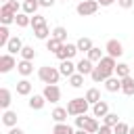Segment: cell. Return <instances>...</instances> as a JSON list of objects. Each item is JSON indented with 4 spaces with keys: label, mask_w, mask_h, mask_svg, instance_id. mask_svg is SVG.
<instances>
[{
    "label": "cell",
    "mask_w": 134,
    "mask_h": 134,
    "mask_svg": "<svg viewBox=\"0 0 134 134\" xmlns=\"http://www.w3.org/2000/svg\"><path fill=\"white\" fill-rule=\"evenodd\" d=\"M38 77H40V82H42L44 86H48V84H59V80H61V71H59V67L44 65V67L38 69Z\"/></svg>",
    "instance_id": "1"
},
{
    "label": "cell",
    "mask_w": 134,
    "mask_h": 134,
    "mask_svg": "<svg viewBox=\"0 0 134 134\" xmlns=\"http://www.w3.org/2000/svg\"><path fill=\"white\" fill-rule=\"evenodd\" d=\"M88 109H90V103H88L84 96H75V98H71V100L67 103V113H69L71 117L86 115V113H88Z\"/></svg>",
    "instance_id": "2"
},
{
    "label": "cell",
    "mask_w": 134,
    "mask_h": 134,
    "mask_svg": "<svg viewBox=\"0 0 134 134\" xmlns=\"http://www.w3.org/2000/svg\"><path fill=\"white\" fill-rule=\"evenodd\" d=\"M75 128H77V130H86L88 134H96L100 126H98L96 117H88V115H77V117H75Z\"/></svg>",
    "instance_id": "3"
},
{
    "label": "cell",
    "mask_w": 134,
    "mask_h": 134,
    "mask_svg": "<svg viewBox=\"0 0 134 134\" xmlns=\"http://www.w3.org/2000/svg\"><path fill=\"white\" fill-rule=\"evenodd\" d=\"M98 8H100V4H98L96 0H82V2L75 6V13H77L80 17H90V15H94Z\"/></svg>",
    "instance_id": "4"
},
{
    "label": "cell",
    "mask_w": 134,
    "mask_h": 134,
    "mask_svg": "<svg viewBox=\"0 0 134 134\" xmlns=\"http://www.w3.org/2000/svg\"><path fill=\"white\" fill-rule=\"evenodd\" d=\"M96 67L107 75V80L111 77V75H115V67H117V59H113V57H109V54H105L103 59H100V63H96Z\"/></svg>",
    "instance_id": "5"
},
{
    "label": "cell",
    "mask_w": 134,
    "mask_h": 134,
    "mask_svg": "<svg viewBox=\"0 0 134 134\" xmlns=\"http://www.w3.org/2000/svg\"><path fill=\"white\" fill-rule=\"evenodd\" d=\"M77 52H80V50H77V46H75V44H71V42H65V44L61 46V50H59L54 57H57L59 61H71V59H73Z\"/></svg>",
    "instance_id": "6"
},
{
    "label": "cell",
    "mask_w": 134,
    "mask_h": 134,
    "mask_svg": "<svg viewBox=\"0 0 134 134\" xmlns=\"http://www.w3.org/2000/svg\"><path fill=\"white\" fill-rule=\"evenodd\" d=\"M42 94H44V98H46L48 103H59V100H61V88H59L57 84H48V86H44Z\"/></svg>",
    "instance_id": "7"
},
{
    "label": "cell",
    "mask_w": 134,
    "mask_h": 134,
    "mask_svg": "<svg viewBox=\"0 0 134 134\" xmlns=\"http://www.w3.org/2000/svg\"><path fill=\"white\" fill-rule=\"evenodd\" d=\"M105 50H107V54H109V57L119 59V57L124 54V44H121L119 40H109V42L105 44Z\"/></svg>",
    "instance_id": "8"
},
{
    "label": "cell",
    "mask_w": 134,
    "mask_h": 134,
    "mask_svg": "<svg viewBox=\"0 0 134 134\" xmlns=\"http://www.w3.org/2000/svg\"><path fill=\"white\" fill-rule=\"evenodd\" d=\"M15 67H17L15 54H10V52H4V54L0 57V73H8V71H13Z\"/></svg>",
    "instance_id": "9"
},
{
    "label": "cell",
    "mask_w": 134,
    "mask_h": 134,
    "mask_svg": "<svg viewBox=\"0 0 134 134\" xmlns=\"http://www.w3.org/2000/svg\"><path fill=\"white\" fill-rule=\"evenodd\" d=\"M75 65H77V73H82V75H92V71H94V67H96V65H94L88 57L80 59Z\"/></svg>",
    "instance_id": "10"
},
{
    "label": "cell",
    "mask_w": 134,
    "mask_h": 134,
    "mask_svg": "<svg viewBox=\"0 0 134 134\" xmlns=\"http://www.w3.org/2000/svg\"><path fill=\"white\" fill-rule=\"evenodd\" d=\"M23 40L19 38V36H13L10 40H8V44H6V52H10V54H21V50H23Z\"/></svg>",
    "instance_id": "11"
},
{
    "label": "cell",
    "mask_w": 134,
    "mask_h": 134,
    "mask_svg": "<svg viewBox=\"0 0 134 134\" xmlns=\"http://www.w3.org/2000/svg\"><path fill=\"white\" fill-rule=\"evenodd\" d=\"M59 71H61V75L71 77L73 73H77V65H75L73 61H61V63H59Z\"/></svg>",
    "instance_id": "12"
},
{
    "label": "cell",
    "mask_w": 134,
    "mask_h": 134,
    "mask_svg": "<svg viewBox=\"0 0 134 134\" xmlns=\"http://www.w3.org/2000/svg\"><path fill=\"white\" fill-rule=\"evenodd\" d=\"M46 103H48V100L44 98V94H31L27 105H29V109H31V111H42Z\"/></svg>",
    "instance_id": "13"
},
{
    "label": "cell",
    "mask_w": 134,
    "mask_h": 134,
    "mask_svg": "<svg viewBox=\"0 0 134 134\" xmlns=\"http://www.w3.org/2000/svg\"><path fill=\"white\" fill-rule=\"evenodd\" d=\"M31 90H34V84H31L27 77H23V80L17 82V94H19V96H29Z\"/></svg>",
    "instance_id": "14"
},
{
    "label": "cell",
    "mask_w": 134,
    "mask_h": 134,
    "mask_svg": "<svg viewBox=\"0 0 134 134\" xmlns=\"http://www.w3.org/2000/svg\"><path fill=\"white\" fill-rule=\"evenodd\" d=\"M105 90L107 92H121V80L117 75H111L109 80H105Z\"/></svg>",
    "instance_id": "15"
},
{
    "label": "cell",
    "mask_w": 134,
    "mask_h": 134,
    "mask_svg": "<svg viewBox=\"0 0 134 134\" xmlns=\"http://www.w3.org/2000/svg\"><path fill=\"white\" fill-rule=\"evenodd\" d=\"M107 113H111L107 100H98L96 105H92V115H94V117H105Z\"/></svg>",
    "instance_id": "16"
},
{
    "label": "cell",
    "mask_w": 134,
    "mask_h": 134,
    "mask_svg": "<svg viewBox=\"0 0 134 134\" xmlns=\"http://www.w3.org/2000/svg\"><path fill=\"white\" fill-rule=\"evenodd\" d=\"M67 107H54L52 109V113H50V117L54 119V124H65L67 121Z\"/></svg>",
    "instance_id": "17"
},
{
    "label": "cell",
    "mask_w": 134,
    "mask_h": 134,
    "mask_svg": "<svg viewBox=\"0 0 134 134\" xmlns=\"http://www.w3.org/2000/svg\"><path fill=\"white\" fill-rule=\"evenodd\" d=\"M21 4H23V13H25V15H29V17L38 15V8H42L38 0H23Z\"/></svg>",
    "instance_id": "18"
},
{
    "label": "cell",
    "mask_w": 134,
    "mask_h": 134,
    "mask_svg": "<svg viewBox=\"0 0 134 134\" xmlns=\"http://www.w3.org/2000/svg\"><path fill=\"white\" fill-rule=\"evenodd\" d=\"M75 46H77V50H80V52H86V54H88V52L94 48V44H92V40H90L88 36H82V38H77Z\"/></svg>",
    "instance_id": "19"
},
{
    "label": "cell",
    "mask_w": 134,
    "mask_h": 134,
    "mask_svg": "<svg viewBox=\"0 0 134 134\" xmlns=\"http://www.w3.org/2000/svg\"><path fill=\"white\" fill-rule=\"evenodd\" d=\"M17 71H19L23 77L31 75V73H34V61H23V59H21V61L17 63Z\"/></svg>",
    "instance_id": "20"
},
{
    "label": "cell",
    "mask_w": 134,
    "mask_h": 134,
    "mask_svg": "<svg viewBox=\"0 0 134 134\" xmlns=\"http://www.w3.org/2000/svg\"><path fill=\"white\" fill-rule=\"evenodd\" d=\"M2 124L10 130V128H15L17 126V111H10V109H6L4 113H2Z\"/></svg>",
    "instance_id": "21"
},
{
    "label": "cell",
    "mask_w": 134,
    "mask_h": 134,
    "mask_svg": "<svg viewBox=\"0 0 134 134\" xmlns=\"http://www.w3.org/2000/svg\"><path fill=\"white\" fill-rule=\"evenodd\" d=\"M15 17H17V15H15V13H10V10L2 4V8H0V23L8 27L10 23H15Z\"/></svg>",
    "instance_id": "22"
},
{
    "label": "cell",
    "mask_w": 134,
    "mask_h": 134,
    "mask_svg": "<svg viewBox=\"0 0 134 134\" xmlns=\"http://www.w3.org/2000/svg\"><path fill=\"white\" fill-rule=\"evenodd\" d=\"M84 98L90 103V107H92V105H96L98 100H103V98H100V90H98V88H88V90H86V94H84Z\"/></svg>",
    "instance_id": "23"
},
{
    "label": "cell",
    "mask_w": 134,
    "mask_h": 134,
    "mask_svg": "<svg viewBox=\"0 0 134 134\" xmlns=\"http://www.w3.org/2000/svg\"><path fill=\"white\" fill-rule=\"evenodd\" d=\"M10 103H13V94H10V90H8V88H0V107L6 111V109L10 107Z\"/></svg>",
    "instance_id": "24"
},
{
    "label": "cell",
    "mask_w": 134,
    "mask_h": 134,
    "mask_svg": "<svg viewBox=\"0 0 134 134\" xmlns=\"http://www.w3.org/2000/svg\"><path fill=\"white\" fill-rule=\"evenodd\" d=\"M121 92L126 96H134V77L132 75H128V77L121 80Z\"/></svg>",
    "instance_id": "25"
},
{
    "label": "cell",
    "mask_w": 134,
    "mask_h": 134,
    "mask_svg": "<svg viewBox=\"0 0 134 134\" xmlns=\"http://www.w3.org/2000/svg\"><path fill=\"white\" fill-rule=\"evenodd\" d=\"M52 134H75V130H73V126H69V124H54Z\"/></svg>",
    "instance_id": "26"
},
{
    "label": "cell",
    "mask_w": 134,
    "mask_h": 134,
    "mask_svg": "<svg viewBox=\"0 0 134 134\" xmlns=\"http://www.w3.org/2000/svg\"><path fill=\"white\" fill-rule=\"evenodd\" d=\"M15 23H17V27H29V25H31V17L21 10V13L15 17Z\"/></svg>",
    "instance_id": "27"
},
{
    "label": "cell",
    "mask_w": 134,
    "mask_h": 134,
    "mask_svg": "<svg viewBox=\"0 0 134 134\" xmlns=\"http://www.w3.org/2000/svg\"><path fill=\"white\" fill-rule=\"evenodd\" d=\"M61 46H63V42H59V40H57V38H52V36L46 40V50H50L52 54H57V52L61 50Z\"/></svg>",
    "instance_id": "28"
},
{
    "label": "cell",
    "mask_w": 134,
    "mask_h": 134,
    "mask_svg": "<svg viewBox=\"0 0 134 134\" xmlns=\"http://www.w3.org/2000/svg\"><path fill=\"white\" fill-rule=\"evenodd\" d=\"M34 36H36L38 40H44V42H46V40L52 36V31L48 29V25H44V27H38V29H34Z\"/></svg>",
    "instance_id": "29"
},
{
    "label": "cell",
    "mask_w": 134,
    "mask_h": 134,
    "mask_svg": "<svg viewBox=\"0 0 134 134\" xmlns=\"http://www.w3.org/2000/svg\"><path fill=\"white\" fill-rule=\"evenodd\" d=\"M52 38H57L59 42L65 44V42H67V29H65L63 25H57V27L52 29Z\"/></svg>",
    "instance_id": "30"
},
{
    "label": "cell",
    "mask_w": 134,
    "mask_h": 134,
    "mask_svg": "<svg viewBox=\"0 0 134 134\" xmlns=\"http://www.w3.org/2000/svg\"><path fill=\"white\" fill-rule=\"evenodd\" d=\"M86 57H88V59H90V61H92V63L96 65V63H100V59L105 57V52H103V50H100L98 46H94V48H92V50H90V52H88Z\"/></svg>",
    "instance_id": "31"
},
{
    "label": "cell",
    "mask_w": 134,
    "mask_h": 134,
    "mask_svg": "<svg viewBox=\"0 0 134 134\" xmlns=\"http://www.w3.org/2000/svg\"><path fill=\"white\" fill-rule=\"evenodd\" d=\"M115 75H117L119 80L128 77V75H130V65H128V63H117V67H115Z\"/></svg>",
    "instance_id": "32"
},
{
    "label": "cell",
    "mask_w": 134,
    "mask_h": 134,
    "mask_svg": "<svg viewBox=\"0 0 134 134\" xmlns=\"http://www.w3.org/2000/svg\"><path fill=\"white\" fill-rule=\"evenodd\" d=\"M21 59H23V61H34V59H36V48H34V46H23Z\"/></svg>",
    "instance_id": "33"
},
{
    "label": "cell",
    "mask_w": 134,
    "mask_h": 134,
    "mask_svg": "<svg viewBox=\"0 0 134 134\" xmlns=\"http://www.w3.org/2000/svg\"><path fill=\"white\" fill-rule=\"evenodd\" d=\"M119 121H121V119L117 117V113H107V115L103 117V124H105V126H111V128H115Z\"/></svg>",
    "instance_id": "34"
},
{
    "label": "cell",
    "mask_w": 134,
    "mask_h": 134,
    "mask_svg": "<svg viewBox=\"0 0 134 134\" xmlns=\"http://www.w3.org/2000/svg\"><path fill=\"white\" fill-rule=\"evenodd\" d=\"M13 36H10V31H8V27L6 25H2L0 27V46H4L6 48V44H8V40H10Z\"/></svg>",
    "instance_id": "35"
},
{
    "label": "cell",
    "mask_w": 134,
    "mask_h": 134,
    "mask_svg": "<svg viewBox=\"0 0 134 134\" xmlns=\"http://www.w3.org/2000/svg\"><path fill=\"white\" fill-rule=\"evenodd\" d=\"M4 6H6L10 13H15V15H19V13L23 10V4H19V0H8Z\"/></svg>",
    "instance_id": "36"
},
{
    "label": "cell",
    "mask_w": 134,
    "mask_h": 134,
    "mask_svg": "<svg viewBox=\"0 0 134 134\" xmlns=\"http://www.w3.org/2000/svg\"><path fill=\"white\" fill-rule=\"evenodd\" d=\"M84 77H86V75H82V73H73V75L69 77V84H71L73 88H82V86H84Z\"/></svg>",
    "instance_id": "37"
},
{
    "label": "cell",
    "mask_w": 134,
    "mask_h": 134,
    "mask_svg": "<svg viewBox=\"0 0 134 134\" xmlns=\"http://www.w3.org/2000/svg\"><path fill=\"white\" fill-rule=\"evenodd\" d=\"M90 77H92V82H94V84H100V82L105 84V80H107V75H105L98 67H94V71H92V75H90Z\"/></svg>",
    "instance_id": "38"
},
{
    "label": "cell",
    "mask_w": 134,
    "mask_h": 134,
    "mask_svg": "<svg viewBox=\"0 0 134 134\" xmlns=\"http://www.w3.org/2000/svg\"><path fill=\"white\" fill-rule=\"evenodd\" d=\"M44 25H46V19H44L42 15H34V17H31V27H34V29L44 27Z\"/></svg>",
    "instance_id": "39"
},
{
    "label": "cell",
    "mask_w": 134,
    "mask_h": 134,
    "mask_svg": "<svg viewBox=\"0 0 134 134\" xmlns=\"http://www.w3.org/2000/svg\"><path fill=\"white\" fill-rule=\"evenodd\" d=\"M130 132V126L126 124V121H119L115 128H113V134H128Z\"/></svg>",
    "instance_id": "40"
},
{
    "label": "cell",
    "mask_w": 134,
    "mask_h": 134,
    "mask_svg": "<svg viewBox=\"0 0 134 134\" xmlns=\"http://www.w3.org/2000/svg\"><path fill=\"white\" fill-rule=\"evenodd\" d=\"M96 134H113V128H111V126H105V124H103V126L98 128V132H96Z\"/></svg>",
    "instance_id": "41"
},
{
    "label": "cell",
    "mask_w": 134,
    "mask_h": 134,
    "mask_svg": "<svg viewBox=\"0 0 134 134\" xmlns=\"http://www.w3.org/2000/svg\"><path fill=\"white\" fill-rule=\"evenodd\" d=\"M117 4H119L121 8H132V6H134V0H117Z\"/></svg>",
    "instance_id": "42"
},
{
    "label": "cell",
    "mask_w": 134,
    "mask_h": 134,
    "mask_svg": "<svg viewBox=\"0 0 134 134\" xmlns=\"http://www.w3.org/2000/svg\"><path fill=\"white\" fill-rule=\"evenodd\" d=\"M38 2H40V6H42V8H52L57 0H38Z\"/></svg>",
    "instance_id": "43"
},
{
    "label": "cell",
    "mask_w": 134,
    "mask_h": 134,
    "mask_svg": "<svg viewBox=\"0 0 134 134\" xmlns=\"http://www.w3.org/2000/svg\"><path fill=\"white\" fill-rule=\"evenodd\" d=\"M96 2H98L100 6H111V4H113V2H117V0H96Z\"/></svg>",
    "instance_id": "44"
},
{
    "label": "cell",
    "mask_w": 134,
    "mask_h": 134,
    "mask_svg": "<svg viewBox=\"0 0 134 134\" xmlns=\"http://www.w3.org/2000/svg\"><path fill=\"white\" fill-rule=\"evenodd\" d=\"M8 134H25V132H23L21 128H17V126H15V128H10V130H8Z\"/></svg>",
    "instance_id": "45"
},
{
    "label": "cell",
    "mask_w": 134,
    "mask_h": 134,
    "mask_svg": "<svg viewBox=\"0 0 134 134\" xmlns=\"http://www.w3.org/2000/svg\"><path fill=\"white\" fill-rule=\"evenodd\" d=\"M75 134H88L86 130H75Z\"/></svg>",
    "instance_id": "46"
},
{
    "label": "cell",
    "mask_w": 134,
    "mask_h": 134,
    "mask_svg": "<svg viewBox=\"0 0 134 134\" xmlns=\"http://www.w3.org/2000/svg\"><path fill=\"white\" fill-rule=\"evenodd\" d=\"M128 134H134V126H130V132Z\"/></svg>",
    "instance_id": "47"
},
{
    "label": "cell",
    "mask_w": 134,
    "mask_h": 134,
    "mask_svg": "<svg viewBox=\"0 0 134 134\" xmlns=\"http://www.w3.org/2000/svg\"><path fill=\"white\" fill-rule=\"evenodd\" d=\"M2 2H4V4H6V2H8V0H2Z\"/></svg>",
    "instance_id": "48"
},
{
    "label": "cell",
    "mask_w": 134,
    "mask_h": 134,
    "mask_svg": "<svg viewBox=\"0 0 134 134\" xmlns=\"http://www.w3.org/2000/svg\"><path fill=\"white\" fill-rule=\"evenodd\" d=\"M61 2H67V0H61Z\"/></svg>",
    "instance_id": "49"
},
{
    "label": "cell",
    "mask_w": 134,
    "mask_h": 134,
    "mask_svg": "<svg viewBox=\"0 0 134 134\" xmlns=\"http://www.w3.org/2000/svg\"><path fill=\"white\" fill-rule=\"evenodd\" d=\"M48 134H52V132H48Z\"/></svg>",
    "instance_id": "50"
}]
</instances>
